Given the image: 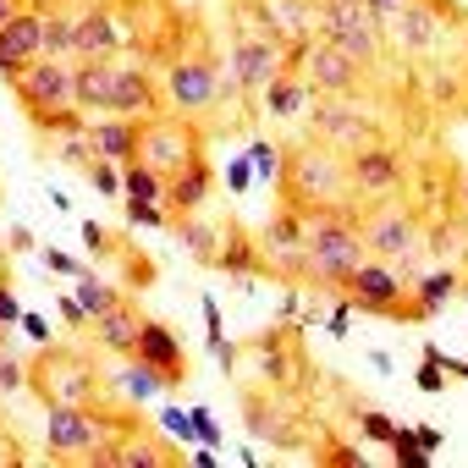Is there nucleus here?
Here are the masks:
<instances>
[{"label":"nucleus","mask_w":468,"mask_h":468,"mask_svg":"<svg viewBox=\"0 0 468 468\" xmlns=\"http://www.w3.org/2000/svg\"><path fill=\"white\" fill-rule=\"evenodd\" d=\"M254 165H260V176H282V154L271 144H254Z\"/></svg>","instance_id":"obj_44"},{"label":"nucleus","mask_w":468,"mask_h":468,"mask_svg":"<svg viewBox=\"0 0 468 468\" xmlns=\"http://www.w3.org/2000/svg\"><path fill=\"white\" fill-rule=\"evenodd\" d=\"M347 320H353V298H342V303H336V314L325 320V331H331V336H347Z\"/></svg>","instance_id":"obj_47"},{"label":"nucleus","mask_w":468,"mask_h":468,"mask_svg":"<svg viewBox=\"0 0 468 468\" xmlns=\"http://www.w3.org/2000/svg\"><path fill=\"white\" fill-rule=\"evenodd\" d=\"M17 12H23V0H0V28H6V23H12Z\"/></svg>","instance_id":"obj_54"},{"label":"nucleus","mask_w":468,"mask_h":468,"mask_svg":"<svg viewBox=\"0 0 468 468\" xmlns=\"http://www.w3.org/2000/svg\"><path fill=\"white\" fill-rule=\"evenodd\" d=\"M391 457H397V463H402V468H430V452H424V446H419V435H413V430H408V424H402V430H397V441H391Z\"/></svg>","instance_id":"obj_37"},{"label":"nucleus","mask_w":468,"mask_h":468,"mask_svg":"<svg viewBox=\"0 0 468 468\" xmlns=\"http://www.w3.org/2000/svg\"><path fill=\"white\" fill-rule=\"evenodd\" d=\"M171 238H176L198 265H215V260H220V243H226V231L209 226V220L193 209V215H176V220H171Z\"/></svg>","instance_id":"obj_27"},{"label":"nucleus","mask_w":468,"mask_h":468,"mask_svg":"<svg viewBox=\"0 0 468 468\" xmlns=\"http://www.w3.org/2000/svg\"><path fill=\"white\" fill-rule=\"evenodd\" d=\"M0 446H6V441H0Z\"/></svg>","instance_id":"obj_59"},{"label":"nucleus","mask_w":468,"mask_h":468,"mask_svg":"<svg viewBox=\"0 0 468 468\" xmlns=\"http://www.w3.org/2000/svg\"><path fill=\"white\" fill-rule=\"evenodd\" d=\"M28 391H34L45 408H61V402H72V408H94V402L105 397V380H100L94 358L45 342V347L34 353V364H28Z\"/></svg>","instance_id":"obj_3"},{"label":"nucleus","mask_w":468,"mask_h":468,"mask_svg":"<svg viewBox=\"0 0 468 468\" xmlns=\"http://www.w3.org/2000/svg\"><path fill=\"white\" fill-rule=\"evenodd\" d=\"M413 380H419V391H430V397H435V391H446V364H441V347H424V358H419V375H413Z\"/></svg>","instance_id":"obj_36"},{"label":"nucleus","mask_w":468,"mask_h":468,"mask_svg":"<svg viewBox=\"0 0 468 468\" xmlns=\"http://www.w3.org/2000/svg\"><path fill=\"white\" fill-rule=\"evenodd\" d=\"M50 154L61 160V165H78V171H89L100 154H94V144H89V127L83 133H61V138H50Z\"/></svg>","instance_id":"obj_32"},{"label":"nucleus","mask_w":468,"mask_h":468,"mask_svg":"<svg viewBox=\"0 0 468 468\" xmlns=\"http://www.w3.org/2000/svg\"><path fill=\"white\" fill-rule=\"evenodd\" d=\"M12 249H17V254L34 249V231H28V226H12Z\"/></svg>","instance_id":"obj_50"},{"label":"nucleus","mask_w":468,"mask_h":468,"mask_svg":"<svg viewBox=\"0 0 468 468\" xmlns=\"http://www.w3.org/2000/svg\"><path fill=\"white\" fill-rule=\"evenodd\" d=\"M260 100H265V111H271L276 122H298V116H309V105H314V89H309V78H303L298 67H287V72H282V78H276V83H271Z\"/></svg>","instance_id":"obj_24"},{"label":"nucleus","mask_w":468,"mask_h":468,"mask_svg":"<svg viewBox=\"0 0 468 468\" xmlns=\"http://www.w3.org/2000/svg\"><path fill=\"white\" fill-rule=\"evenodd\" d=\"M122 61V56H116ZM116 61H78V105L89 116H111L116 100Z\"/></svg>","instance_id":"obj_25"},{"label":"nucleus","mask_w":468,"mask_h":468,"mask_svg":"<svg viewBox=\"0 0 468 468\" xmlns=\"http://www.w3.org/2000/svg\"><path fill=\"white\" fill-rule=\"evenodd\" d=\"M89 144H94L100 160H116V165L138 160V116H94Z\"/></svg>","instance_id":"obj_22"},{"label":"nucleus","mask_w":468,"mask_h":468,"mask_svg":"<svg viewBox=\"0 0 468 468\" xmlns=\"http://www.w3.org/2000/svg\"><path fill=\"white\" fill-rule=\"evenodd\" d=\"M364 6H369V12H375L380 23H391V17H397V12L408 6V0H364Z\"/></svg>","instance_id":"obj_49"},{"label":"nucleus","mask_w":468,"mask_h":468,"mask_svg":"<svg viewBox=\"0 0 468 468\" xmlns=\"http://www.w3.org/2000/svg\"><path fill=\"white\" fill-rule=\"evenodd\" d=\"M45 56H56V61H78V12L67 6V0L45 12Z\"/></svg>","instance_id":"obj_28"},{"label":"nucleus","mask_w":468,"mask_h":468,"mask_svg":"<svg viewBox=\"0 0 468 468\" xmlns=\"http://www.w3.org/2000/svg\"><path fill=\"white\" fill-rule=\"evenodd\" d=\"M127 220L133 226H154V231H171V204H149V198H127Z\"/></svg>","instance_id":"obj_34"},{"label":"nucleus","mask_w":468,"mask_h":468,"mask_svg":"<svg viewBox=\"0 0 468 468\" xmlns=\"http://www.w3.org/2000/svg\"><path fill=\"white\" fill-rule=\"evenodd\" d=\"M282 204L287 209H342V204H358L353 198V171H347V154L320 144V138H303L292 149H282Z\"/></svg>","instance_id":"obj_1"},{"label":"nucleus","mask_w":468,"mask_h":468,"mask_svg":"<svg viewBox=\"0 0 468 468\" xmlns=\"http://www.w3.org/2000/svg\"><path fill=\"white\" fill-rule=\"evenodd\" d=\"M347 298H353V309L380 314V320H424L413 287L397 276L391 260H364V265L353 271V282H347Z\"/></svg>","instance_id":"obj_11"},{"label":"nucleus","mask_w":468,"mask_h":468,"mask_svg":"<svg viewBox=\"0 0 468 468\" xmlns=\"http://www.w3.org/2000/svg\"><path fill=\"white\" fill-rule=\"evenodd\" d=\"M231 17L298 50L320 34V0H231Z\"/></svg>","instance_id":"obj_14"},{"label":"nucleus","mask_w":468,"mask_h":468,"mask_svg":"<svg viewBox=\"0 0 468 468\" xmlns=\"http://www.w3.org/2000/svg\"><path fill=\"white\" fill-rule=\"evenodd\" d=\"M413 435H419V446H424V452H435V446H441V430H424V424H419Z\"/></svg>","instance_id":"obj_52"},{"label":"nucleus","mask_w":468,"mask_h":468,"mask_svg":"<svg viewBox=\"0 0 468 468\" xmlns=\"http://www.w3.org/2000/svg\"><path fill=\"white\" fill-rule=\"evenodd\" d=\"M111 391H116V402H149V397H160V391H165V380H160L144 358H127V364L116 369Z\"/></svg>","instance_id":"obj_29"},{"label":"nucleus","mask_w":468,"mask_h":468,"mask_svg":"<svg viewBox=\"0 0 468 468\" xmlns=\"http://www.w3.org/2000/svg\"><path fill=\"white\" fill-rule=\"evenodd\" d=\"M17 325L28 331V342H34V347H45V342H50V325H45L39 314H28V309H23V320H17Z\"/></svg>","instance_id":"obj_46"},{"label":"nucleus","mask_w":468,"mask_h":468,"mask_svg":"<svg viewBox=\"0 0 468 468\" xmlns=\"http://www.w3.org/2000/svg\"><path fill=\"white\" fill-rule=\"evenodd\" d=\"M457 287H463V276H457V271H424V276L413 282V298H419L424 320H430L446 298H457Z\"/></svg>","instance_id":"obj_31"},{"label":"nucleus","mask_w":468,"mask_h":468,"mask_svg":"<svg viewBox=\"0 0 468 468\" xmlns=\"http://www.w3.org/2000/svg\"><path fill=\"white\" fill-rule=\"evenodd\" d=\"M187 419H193V435H198L204 446H220V424H215V413H209V408H193Z\"/></svg>","instance_id":"obj_42"},{"label":"nucleus","mask_w":468,"mask_h":468,"mask_svg":"<svg viewBox=\"0 0 468 468\" xmlns=\"http://www.w3.org/2000/svg\"><path fill=\"white\" fill-rule=\"evenodd\" d=\"M138 160L154 165L171 182L176 171H187L193 160H204L198 122H187V116H144L138 122Z\"/></svg>","instance_id":"obj_10"},{"label":"nucleus","mask_w":468,"mask_h":468,"mask_svg":"<svg viewBox=\"0 0 468 468\" xmlns=\"http://www.w3.org/2000/svg\"><path fill=\"white\" fill-rule=\"evenodd\" d=\"M127 424V413L116 419L111 408H72V402H61V408H45V446H50V457H94L100 446H105V435L111 430H122Z\"/></svg>","instance_id":"obj_8"},{"label":"nucleus","mask_w":468,"mask_h":468,"mask_svg":"<svg viewBox=\"0 0 468 468\" xmlns=\"http://www.w3.org/2000/svg\"><path fill=\"white\" fill-rule=\"evenodd\" d=\"M160 424H165L171 435H193V419H187L182 408H165V413H160Z\"/></svg>","instance_id":"obj_48"},{"label":"nucleus","mask_w":468,"mask_h":468,"mask_svg":"<svg viewBox=\"0 0 468 468\" xmlns=\"http://www.w3.org/2000/svg\"><path fill=\"white\" fill-rule=\"evenodd\" d=\"M154 105H160V89H154V78H149V67H138V61H116V100H111V116H154Z\"/></svg>","instance_id":"obj_21"},{"label":"nucleus","mask_w":468,"mask_h":468,"mask_svg":"<svg viewBox=\"0 0 468 468\" xmlns=\"http://www.w3.org/2000/svg\"><path fill=\"white\" fill-rule=\"evenodd\" d=\"M144 309L133 303V298H122V303H111L100 320H94V336H100V347H111V353H122V358H133V347H138V331H144Z\"/></svg>","instance_id":"obj_23"},{"label":"nucleus","mask_w":468,"mask_h":468,"mask_svg":"<svg viewBox=\"0 0 468 468\" xmlns=\"http://www.w3.org/2000/svg\"><path fill=\"white\" fill-rule=\"evenodd\" d=\"M28 386V364L17 358V347L6 342V347H0V391H23Z\"/></svg>","instance_id":"obj_38"},{"label":"nucleus","mask_w":468,"mask_h":468,"mask_svg":"<svg viewBox=\"0 0 468 468\" xmlns=\"http://www.w3.org/2000/svg\"><path fill=\"white\" fill-rule=\"evenodd\" d=\"M386 45L397 56H430L441 45V12H435V0H408V6L386 23Z\"/></svg>","instance_id":"obj_18"},{"label":"nucleus","mask_w":468,"mask_h":468,"mask_svg":"<svg viewBox=\"0 0 468 468\" xmlns=\"http://www.w3.org/2000/svg\"><path fill=\"white\" fill-rule=\"evenodd\" d=\"M89 182H94V193L116 198V193H122V165H116V160H94V165H89Z\"/></svg>","instance_id":"obj_39"},{"label":"nucleus","mask_w":468,"mask_h":468,"mask_svg":"<svg viewBox=\"0 0 468 468\" xmlns=\"http://www.w3.org/2000/svg\"><path fill=\"white\" fill-rule=\"evenodd\" d=\"M320 39L342 45L358 67H380V56L391 50L386 45V23L364 6V0H353V6H320Z\"/></svg>","instance_id":"obj_13"},{"label":"nucleus","mask_w":468,"mask_h":468,"mask_svg":"<svg viewBox=\"0 0 468 468\" xmlns=\"http://www.w3.org/2000/svg\"><path fill=\"white\" fill-rule=\"evenodd\" d=\"M45 265H50L56 276H72V282H83V276H94V271H89L83 260H72L67 249H45Z\"/></svg>","instance_id":"obj_40"},{"label":"nucleus","mask_w":468,"mask_h":468,"mask_svg":"<svg viewBox=\"0 0 468 468\" xmlns=\"http://www.w3.org/2000/svg\"><path fill=\"white\" fill-rule=\"evenodd\" d=\"M254 249H260V271H271L276 282H303L309 276V215L282 204L260 226Z\"/></svg>","instance_id":"obj_9"},{"label":"nucleus","mask_w":468,"mask_h":468,"mask_svg":"<svg viewBox=\"0 0 468 468\" xmlns=\"http://www.w3.org/2000/svg\"><path fill=\"white\" fill-rule=\"evenodd\" d=\"M292 67L309 78L314 94H364V83H369V67H358L342 45H331V39H320V34H314L309 45H298Z\"/></svg>","instance_id":"obj_15"},{"label":"nucleus","mask_w":468,"mask_h":468,"mask_svg":"<svg viewBox=\"0 0 468 468\" xmlns=\"http://www.w3.org/2000/svg\"><path fill=\"white\" fill-rule=\"evenodd\" d=\"M303 122H309V138H320V144H331L342 154H358V149H369L380 138V116L358 94H314Z\"/></svg>","instance_id":"obj_7"},{"label":"nucleus","mask_w":468,"mask_h":468,"mask_svg":"<svg viewBox=\"0 0 468 468\" xmlns=\"http://www.w3.org/2000/svg\"><path fill=\"white\" fill-rule=\"evenodd\" d=\"M397 430H402V424H397L391 413H380V408H364V413H358V435H364V441L391 446V441H397Z\"/></svg>","instance_id":"obj_35"},{"label":"nucleus","mask_w":468,"mask_h":468,"mask_svg":"<svg viewBox=\"0 0 468 468\" xmlns=\"http://www.w3.org/2000/svg\"><path fill=\"white\" fill-rule=\"evenodd\" d=\"M446 364V375H468V358H441Z\"/></svg>","instance_id":"obj_55"},{"label":"nucleus","mask_w":468,"mask_h":468,"mask_svg":"<svg viewBox=\"0 0 468 468\" xmlns=\"http://www.w3.org/2000/svg\"><path fill=\"white\" fill-rule=\"evenodd\" d=\"M457 215H463V220H468V171H463V176H457Z\"/></svg>","instance_id":"obj_53"},{"label":"nucleus","mask_w":468,"mask_h":468,"mask_svg":"<svg viewBox=\"0 0 468 468\" xmlns=\"http://www.w3.org/2000/svg\"><path fill=\"white\" fill-rule=\"evenodd\" d=\"M320 6H353V0H320Z\"/></svg>","instance_id":"obj_57"},{"label":"nucleus","mask_w":468,"mask_h":468,"mask_svg":"<svg viewBox=\"0 0 468 468\" xmlns=\"http://www.w3.org/2000/svg\"><path fill=\"white\" fill-rule=\"evenodd\" d=\"M78 298H83V309H89V314L100 320V314H105L111 303H122L127 292H122V282L111 287V282H100V276H83V282H78Z\"/></svg>","instance_id":"obj_33"},{"label":"nucleus","mask_w":468,"mask_h":468,"mask_svg":"<svg viewBox=\"0 0 468 468\" xmlns=\"http://www.w3.org/2000/svg\"><path fill=\"white\" fill-rule=\"evenodd\" d=\"M133 45V23L116 6H89L78 12V61H116Z\"/></svg>","instance_id":"obj_17"},{"label":"nucleus","mask_w":468,"mask_h":468,"mask_svg":"<svg viewBox=\"0 0 468 468\" xmlns=\"http://www.w3.org/2000/svg\"><path fill=\"white\" fill-rule=\"evenodd\" d=\"M56 314H61V320H67L72 331H94V314L83 309V298H78V292H67V298L56 303Z\"/></svg>","instance_id":"obj_41"},{"label":"nucleus","mask_w":468,"mask_h":468,"mask_svg":"<svg viewBox=\"0 0 468 468\" xmlns=\"http://www.w3.org/2000/svg\"><path fill=\"white\" fill-rule=\"evenodd\" d=\"M23 320V303L12 298V282H6V271H0V325H17Z\"/></svg>","instance_id":"obj_43"},{"label":"nucleus","mask_w":468,"mask_h":468,"mask_svg":"<svg viewBox=\"0 0 468 468\" xmlns=\"http://www.w3.org/2000/svg\"><path fill=\"white\" fill-rule=\"evenodd\" d=\"M209 187H215V171H209V160H193L187 171H176V176L165 182V204H171V215H193V209H204Z\"/></svg>","instance_id":"obj_26"},{"label":"nucleus","mask_w":468,"mask_h":468,"mask_svg":"<svg viewBox=\"0 0 468 468\" xmlns=\"http://www.w3.org/2000/svg\"><path fill=\"white\" fill-rule=\"evenodd\" d=\"M12 94H17V105L28 111L34 133H45L56 116L78 111V61L39 56V61H28V67L12 78Z\"/></svg>","instance_id":"obj_4"},{"label":"nucleus","mask_w":468,"mask_h":468,"mask_svg":"<svg viewBox=\"0 0 468 468\" xmlns=\"http://www.w3.org/2000/svg\"><path fill=\"white\" fill-rule=\"evenodd\" d=\"M347 171H353V198L358 204H375V198H397L402 193V182H408V165H402V154L391 149V144H369V149H358V154H347Z\"/></svg>","instance_id":"obj_16"},{"label":"nucleus","mask_w":468,"mask_h":468,"mask_svg":"<svg viewBox=\"0 0 468 468\" xmlns=\"http://www.w3.org/2000/svg\"><path fill=\"white\" fill-rule=\"evenodd\" d=\"M209 353H215V364H220L226 375H231V369H238V347H231L226 336H209Z\"/></svg>","instance_id":"obj_45"},{"label":"nucleus","mask_w":468,"mask_h":468,"mask_svg":"<svg viewBox=\"0 0 468 468\" xmlns=\"http://www.w3.org/2000/svg\"><path fill=\"white\" fill-rule=\"evenodd\" d=\"M6 342H12V336H6V325H0V347H6Z\"/></svg>","instance_id":"obj_58"},{"label":"nucleus","mask_w":468,"mask_h":468,"mask_svg":"<svg viewBox=\"0 0 468 468\" xmlns=\"http://www.w3.org/2000/svg\"><path fill=\"white\" fill-rule=\"evenodd\" d=\"M364 260H369V249H364V231H358V204L309 215V276H303L309 287L347 292V282Z\"/></svg>","instance_id":"obj_2"},{"label":"nucleus","mask_w":468,"mask_h":468,"mask_svg":"<svg viewBox=\"0 0 468 468\" xmlns=\"http://www.w3.org/2000/svg\"><path fill=\"white\" fill-rule=\"evenodd\" d=\"M133 358H144V364H149V369L165 380V391L187 380V347H182V336H176L171 325H160V320H144Z\"/></svg>","instance_id":"obj_20"},{"label":"nucleus","mask_w":468,"mask_h":468,"mask_svg":"<svg viewBox=\"0 0 468 468\" xmlns=\"http://www.w3.org/2000/svg\"><path fill=\"white\" fill-rule=\"evenodd\" d=\"M23 6H34V12H50V6H61V0H23Z\"/></svg>","instance_id":"obj_56"},{"label":"nucleus","mask_w":468,"mask_h":468,"mask_svg":"<svg viewBox=\"0 0 468 468\" xmlns=\"http://www.w3.org/2000/svg\"><path fill=\"white\" fill-rule=\"evenodd\" d=\"M358 231H364L369 260H402V254L424 249V226H419V215H413V209H402L397 198L358 204Z\"/></svg>","instance_id":"obj_12"},{"label":"nucleus","mask_w":468,"mask_h":468,"mask_svg":"<svg viewBox=\"0 0 468 468\" xmlns=\"http://www.w3.org/2000/svg\"><path fill=\"white\" fill-rule=\"evenodd\" d=\"M292 56H298L292 45L260 34L254 23H238V34H231V50H226V78H231V89H238L243 100H260V94L292 67Z\"/></svg>","instance_id":"obj_5"},{"label":"nucleus","mask_w":468,"mask_h":468,"mask_svg":"<svg viewBox=\"0 0 468 468\" xmlns=\"http://www.w3.org/2000/svg\"><path fill=\"white\" fill-rule=\"evenodd\" d=\"M226 89H231V78H226V67H220L209 50L176 56V61L165 67V105H171L176 116H187V122H204L209 111H220Z\"/></svg>","instance_id":"obj_6"},{"label":"nucleus","mask_w":468,"mask_h":468,"mask_svg":"<svg viewBox=\"0 0 468 468\" xmlns=\"http://www.w3.org/2000/svg\"><path fill=\"white\" fill-rule=\"evenodd\" d=\"M231 187H238V193H243V187H249V154H243V160H238V165H231Z\"/></svg>","instance_id":"obj_51"},{"label":"nucleus","mask_w":468,"mask_h":468,"mask_svg":"<svg viewBox=\"0 0 468 468\" xmlns=\"http://www.w3.org/2000/svg\"><path fill=\"white\" fill-rule=\"evenodd\" d=\"M463 298H468V292H463Z\"/></svg>","instance_id":"obj_60"},{"label":"nucleus","mask_w":468,"mask_h":468,"mask_svg":"<svg viewBox=\"0 0 468 468\" xmlns=\"http://www.w3.org/2000/svg\"><path fill=\"white\" fill-rule=\"evenodd\" d=\"M45 56V12H34V6H23L6 28H0V78H17L28 61H39Z\"/></svg>","instance_id":"obj_19"},{"label":"nucleus","mask_w":468,"mask_h":468,"mask_svg":"<svg viewBox=\"0 0 468 468\" xmlns=\"http://www.w3.org/2000/svg\"><path fill=\"white\" fill-rule=\"evenodd\" d=\"M122 198H149V204H165V176L144 160H127L122 165Z\"/></svg>","instance_id":"obj_30"}]
</instances>
